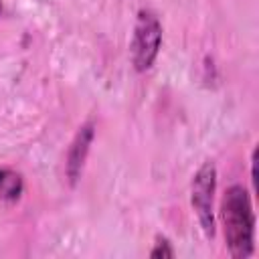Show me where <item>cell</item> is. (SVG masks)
Listing matches in <instances>:
<instances>
[{"label":"cell","mask_w":259,"mask_h":259,"mask_svg":"<svg viewBox=\"0 0 259 259\" xmlns=\"http://www.w3.org/2000/svg\"><path fill=\"white\" fill-rule=\"evenodd\" d=\"M221 219L225 227V241L233 257L245 259L255 251V214L249 192L235 184L227 188L221 200Z\"/></svg>","instance_id":"6da1fadb"},{"label":"cell","mask_w":259,"mask_h":259,"mask_svg":"<svg viewBox=\"0 0 259 259\" xmlns=\"http://www.w3.org/2000/svg\"><path fill=\"white\" fill-rule=\"evenodd\" d=\"M0 12H2V0H0Z\"/></svg>","instance_id":"52a82bcc"},{"label":"cell","mask_w":259,"mask_h":259,"mask_svg":"<svg viewBox=\"0 0 259 259\" xmlns=\"http://www.w3.org/2000/svg\"><path fill=\"white\" fill-rule=\"evenodd\" d=\"M150 257H152V259H172V257H174V249L170 247L168 239L158 237V241H156L154 249L150 251Z\"/></svg>","instance_id":"8992f818"},{"label":"cell","mask_w":259,"mask_h":259,"mask_svg":"<svg viewBox=\"0 0 259 259\" xmlns=\"http://www.w3.org/2000/svg\"><path fill=\"white\" fill-rule=\"evenodd\" d=\"M93 136H95V127H93L91 121H87V123H83L79 127V132L75 134V138H73V142L69 146L65 172H67V178H69L71 186H75L77 180L81 178V172H83V166H85V160H87Z\"/></svg>","instance_id":"277c9868"},{"label":"cell","mask_w":259,"mask_h":259,"mask_svg":"<svg viewBox=\"0 0 259 259\" xmlns=\"http://www.w3.org/2000/svg\"><path fill=\"white\" fill-rule=\"evenodd\" d=\"M214 188H217V168L212 162H204L192 178L190 202H192L198 223L208 239L214 237V210H212Z\"/></svg>","instance_id":"3957f363"},{"label":"cell","mask_w":259,"mask_h":259,"mask_svg":"<svg viewBox=\"0 0 259 259\" xmlns=\"http://www.w3.org/2000/svg\"><path fill=\"white\" fill-rule=\"evenodd\" d=\"M24 190L22 176L12 168H0V198L2 200H18Z\"/></svg>","instance_id":"5b68a950"},{"label":"cell","mask_w":259,"mask_h":259,"mask_svg":"<svg viewBox=\"0 0 259 259\" xmlns=\"http://www.w3.org/2000/svg\"><path fill=\"white\" fill-rule=\"evenodd\" d=\"M162 45V24L152 10H140L132 38V63L136 71H148Z\"/></svg>","instance_id":"7a4b0ae2"}]
</instances>
